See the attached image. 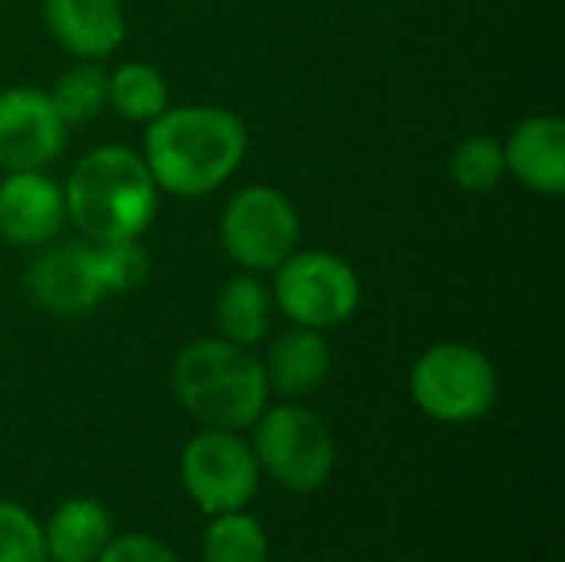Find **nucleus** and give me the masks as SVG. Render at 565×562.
Returning a JSON list of instances; mask_svg holds the SVG:
<instances>
[{
	"mask_svg": "<svg viewBox=\"0 0 565 562\" xmlns=\"http://www.w3.org/2000/svg\"><path fill=\"white\" fill-rule=\"evenodd\" d=\"M248 152V126L225 106H169L142 139V159L156 185L175 199H202L222 189Z\"/></svg>",
	"mask_w": 565,
	"mask_h": 562,
	"instance_id": "f257e3e1",
	"label": "nucleus"
},
{
	"mask_svg": "<svg viewBox=\"0 0 565 562\" xmlns=\"http://www.w3.org/2000/svg\"><path fill=\"white\" fill-rule=\"evenodd\" d=\"M66 219L89 242L139 238L159 209V185L146 159L126 146H96L63 185Z\"/></svg>",
	"mask_w": 565,
	"mask_h": 562,
	"instance_id": "f03ea898",
	"label": "nucleus"
},
{
	"mask_svg": "<svg viewBox=\"0 0 565 562\" xmlns=\"http://www.w3.org/2000/svg\"><path fill=\"white\" fill-rule=\"evenodd\" d=\"M172 388L195 421L218 431L252 427L271 397L262 361L225 338H202L182 348L172 368Z\"/></svg>",
	"mask_w": 565,
	"mask_h": 562,
	"instance_id": "7ed1b4c3",
	"label": "nucleus"
},
{
	"mask_svg": "<svg viewBox=\"0 0 565 562\" xmlns=\"http://www.w3.org/2000/svg\"><path fill=\"white\" fill-rule=\"evenodd\" d=\"M497 368L473 344H434L411 368V394L417 407L444 424L480 421L497 404Z\"/></svg>",
	"mask_w": 565,
	"mask_h": 562,
	"instance_id": "20e7f679",
	"label": "nucleus"
},
{
	"mask_svg": "<svg viewBox=\"0 0 565 562\" xmlns=\"http://www.w3.org/2000/svg\"><path fill=\"white\" fill-rule=\"evenodd\" d=\"M252 450L258 470L291 494L321 490L334 470V437L328 424L301 404L265 407L255 421Z\"/></svg>",
	"mask_w": 565,
	"mask_h": 562,
	"instance_id": "39448f33",
	"label": "nucleus"
},
{
	"mask_svg": "<svg viewBox=\"0 0 565 562\" xmlns=\"http://www.w3.org/2000/svg\"><path fill=\"white\" fill-rule=\"evenodd\" d=\"M275 305L291 325L331 331L354 318L361 305V278L334 252H291L275 268Z\"/></svg>",
	"mask_w": 565,
	"mask_h": 562,
	"instance_id": "423d86ee",
	"label": "nucleus"
},
{
	"mask_svg": "<svg viewBox=\"0 0 565 562\" xmlns=\"http://www.w3.org/2000/svg\"><path fill=\"white\" fill-rule=\"evenodd\" d=\"M225 255L248 272H275L301 238L291 199L271 185L238 189L218 222Z\"/></svg>",
	"mask_w": 565,
	"mask_h": 562,
	"instance_id": "0eeeda50",
	"label": "nucleus"
},
{
	"mask_svg": "<svg viewBox=\"0 0 565 562\" xmlns=\"http://www.w3.org/2000/svg\"><path fill=\"white\" fill-rule=\"evenodd\" d=\"M182 487L189 500L205 513H232L248 507V500L258 490V460L248 441L238 437V431H218L205 427L195 434L179 460Z\"/></svg>",
	"mask_w": 565,
	"mask_h": 562,
	"instance_id": "6e6552de",
	"label": "nucleus"
},
{
	"mask_svg": "<svg viewBox=\"0 0 565 562\" xmlns=\"http://www.w3.org/2000/svg\"><path fill=\"white\" fill-rule=\"evenodd\" d=\"M26 295L50 315H86L109 291L99 275L96 245L63 242L40 252L23 275Z\"/></svg>",
	"mask_w": 565,
	"mask_h": 562,
	"instance_id": "1a4fd4ad",
	"label": "nucleus"
},
{
	"mask_svg": "<svg viewBox=\"0 0 565 562\" xmlns=\"http://www.w3.org/2000/svg\"><path fill=\"white\" fill-rule=\"evenodd\" d=\"M66 123L43 89L10 86L0 93V166L43 169L66 146Z\"/></svg>",
	"mask_w": 565,
	"mask_h": 562,
	"instance_id": "9d476101",
	"label": "nucleus"
},
{
	"mask_svg": "<svg viewBox=\"0 0 565 562\" xmlns=\"http://www.w3.org/2000/svg\"><path fill=\"white\" fill-rule=\"evenodd\" d=\"M66 222L60 182L43 169H17L0 182V238L10 245H43Z\"/></svg>",
	"mask_w": 565,
	"mask_h": 562,
	"instance_id": "9b49d317",
	"label": "nucleus"
},
{
	"mask_svg": "<svg viewBox=\"0 0 565 562\" xmlns=\"http://www.w3.org/2000/svg\"><path fill=\"white\" fill-rule=\"evenodd\" d=\"M50 36L79 60L109 56L126 40V13L119 0H43Z\"/></svg>",
	"mask_w": 565,
	"mask_h": 562,
	"instance_id": "f8f14e48",
	"label": "nucleus"
},
{
	"mask_svg": "<svg viewBox=\"0 0 565 562\" xmlns=\"http://www.w3.org/2000/svg\"><path fill=\"white\" fill-rule=\"evenodd\" d=\"M507 172L540 195L565 192V123L559 116L523 119L503 146Z\"/></svg>",
	"mask_w": 565,
	"mask_h": 562,
	"instance_id": "ddd939ff",
	"label": "nucleus"
},
{
	"mask_svg": "<svg viewBox=\"0 0 565 562\" xmlns=\"http://www.w3.org/2000/svg\"><path fill=\"white\" fill-rule=\"evenodd\" d=\"M262 368L268 378V391L281 397H305L324 384L331 371V351L321 331L295 325L291 331L275 338Z\"/></svg>",
	"mask_w": 565,
	"mask_h": 562,
	"instance_id": "4468645a",
	"label": "nucleus"
},
{
	"mask_svg": "<svg viewBox=\"0 0 565 562\" xmlns=\"http://www.w3.org/2000/svg\"><path fill=\"white\" fill-rule=\"evenodd\" d=\"M113 540V520L99 500L76 497L53 510L43 543L46 560L53 562H96Z\"/></svg>",
	"mask_w": 565,
	"mask_h": 562,
	"instance_id": "2eb2a0df",
	"label": "nucleus"
},
{
	"mask_svg": "<svg viewBox=\"0 0 565 562\" xmlns=\"http://www.w3.org/2000/svg\"><path fill=\"white\" fill-rule=\"evenodd\" d=\"M215 325H218V338L232 344H242V348L258 344L271 325L268 288L252 275H238L225 282L215 298Z\"/></svg>",
	"mask_w": 565,
	"mask_h": 562,
	"instance_id": "dca6fc26",
	"label": "nucleus"
},
{
	"mask_svg": "<svg viewBox=\"0 0 565 562\" xmlns=\"http://www.w3.org/2000/svg\"><path fill=\"white\" fill-rule=\"evenodd\" d=\"M109 106L129 123H152L169 109L166 76L149 63H122L109 73Z\"/></svg>",
	"mask_w": 565,
	"mask_h": 562,
	"instance_id": "f3484780",
	"label": "nucleus"
},
{
	"mask_svg": "<svg viewBox=\"0 0 565 562\" xmlns=\"http://www.w3.org/2000/svg\"><path fill=\"white\" fill-rule=\"evenodd\" d=\"M46 96L66 126L96 119L109 106V73L99 63L83 60V63L63 70Z\"/></svg>",
	"mask_w": 565,
	"mask_h": 562,
	"instance_id": "a211bd4d",
	"label": "nucleus"
},
{
	"mask_svg": "<svg viewBox=\"0 0 565 562\" xmlns=\"http://www.w3.org/2000/svg\"><path fill=\"white\" fill-rule=\"evenodd\" d=\"M205 562H268V533L242 510L215 513L202 537Z\"/></svg>",
	"mask_w": 565,
	"mask_h": 562,
	"instance_id": "6ab92c4d",
	"label": "nucleus"
},
{
	"mask_svg": "<svg viewBox=\"0 0 565 562\" xmlns=\"http://www.w3.org/2000/svg\"><path fill=\"white\" fill-rule=\"evenodd\" d=\"M503 172V142H497L493 136H467L450 156V179L473 195L493 192Z\"/></svg>",
	"mask_w": 565,
	"mask_h": 562,
	"instance_id": "aec40b11",
	"label": "nucleus"
},
{
	"mask_svg": "<svg viewBox=\"0 0 565 562\" xmlns=\"http://www.w3.org/2000/svg\"><path fill=\"white\" fill-rule=\"evenodd\" d=\"M0 562H46L43 527L10 500H0Z\"/></svg>",
	"mask_w": 565,
	"mask_h": 562,
	"instance_id": "412c9836",
	"label": "nucleus"
},
{
	"mask_svg": "<svg viewBox=\"0 0 565 562\" xmlns=\"http://www.w3.org/2000/svg\"><path fill=\"white\" fill-rule=\"evenodd\" d=\"M96 262L106 291H132L149 275V255L139 245V238H116V242H93Z\"/></svg>",
	"mask_w": 565,
	"mask_h": 562,
	"instance_id": "4be33fe9",
	"label": "nucleus"
},
{
	"mask_svg": "<svg viewBox=\"0 0 565 562\" xmlns=\"http://www.w3.org/2000/svg\"><path fill=\"white\" fill-rule=\"evenodd\" d=\"M96 562H179V556L156 537L146 533H122L106 543Z\"/></svg>",
	"mask_w": 565,
	"mask_h": 562,
	"instance_id": "5701e85b",
	"label": "nucleus"
}]
</instances>
